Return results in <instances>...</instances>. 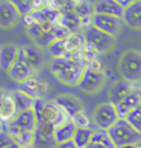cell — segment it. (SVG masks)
Returning a JSON list of instances; mask_svg holds the SVG:
<instances>
[{"label":"cell","instance_id":"6da1fadb","mask_svg":"<svg viewBox=\"0 0 141 148\" xmlns=\"http://www.w3.org/2000/svg\"><path fill=\"white\" fill-rule=\"evenodd\" d=\"M86 60L84 58H58L53 59L50 64V70L59 82L68 86L79 85L82 74L86 70Z\"/></svg>","mask_w":141,"mask_h":148},{"label":"cell","instance_id":"7a4b0ae2","mask_svg":"<svg viewBox=\"0 0 141 148\" xmlns=\"http://www.w3.org/2000/svg\"><path fill=\"white\" fill-rule=\"evenodd\" d=\"M118 70L122 77L127 82L141 80V53L137 50H127L120 58Z\"/></svg>","mask_w":141,"mask_h":148},{"label":"cell","instance_id":"3957f363","mask_svg":"<svg viewBox=\"0 0 141 148\" xmlns=\"http://www.w3.org/2000/svg\"><path fill=\"white\" fill-rule=\"evenodd\" d=\"M108 132L111 134L114 144H115V148L122 147V145H129V144L140 142L138 139H140L141 133H138L135 129H133L126 118H120Z\"/></svg>","mask_w":141,"mask_h":148},{"label":"cell","instance_id":"277c9868","mask_svg":"<svg viewBox=\"0 0 141 148\" xmlns=\"http://www.w3.org/2000/svg\"><path fill=\"white\" fill-rule=\"evenodd\" d=\"M85 44L96 53H105V51H109L114 47L115 36L91 26V27L85 30Z\"/></svg>","mask_w":141,"mask_h":148},{"label":"cell","instance_id":"5b68a950","mask_svg":"<svg viewBox=\"0 0 141 148\" xmlns=\"http://www.w3.org/2000/svg\"><path fill=\"white\" fill-rule=\"evenodd\" d=\"M118 119L120 115L117 112V106L112 103L99 104L93 113V123L97 125L99 130H109Z\"/></svg>","mask_w":141,"mask_h":148},{"label":"cell","instance_id":"8992f818","mask_svg":"<svg viewBox=\"0 0 141 148\" xmlns=\"http://www.w3.org/2000/svg\"><path fill=\"white\" fill-rule=\"evenodd\" d=\"M103 85H105V74L102 71H94L86 66V70L82 74V79L79 82V88L84 92L94 94L102 89Z\"/></svg>","mask_w":141,"mask_h":148},{"label":"cell","instance_id":"52a82bcc","mask_svg":"<svg viewBox=\"0 0 141 148\" xmlns=\"http://www.w3.org/2000/svg\"><path fill=\"white\" fill-rule=\"evenodd\" d=\"M17 113L18 109L15 104L14 92L2 89V92H0V118H2V123L6 124L8 121H14Z\"/></svg>","mask_w":141,"mask_h":148},{"label":"cell","instance_id":"ba28073f","mask_svg":"<svg viewBox=\"0 0 141 148\" xmlns=\"http://www.w3.org/2000/svg\"><path fill=\"white\" fill-rule=\"evenodd\" d=\"M122 21L123 18L112 17V15H103V14H94L93 15V26L100 30H103L109 35L115 36L122 30Z\"/></svg>","mask_w":141,"mask_h":148},{"label":"cell","instance_id":"9c48e42d","mask_svg":"<svg viewBox=\"0 0 141 148\" xmlns=\"http://www.w3.org/2000/svg\"><path fill=\"white\" fill-rule=\"evenodd\" d=\"M39 119L49 121V123H52L58 129V127H61L62 124H65L67 121H70V115L62 109V107H59L55 101H47L44 110H43V115Z\"/></svg>","mask_w":141,"mask_h":148},{"label":"cell","instance_id":"30bf717a","mask_svg":"<svg viewBox=\"0 0 141 148\" xmlns=\"http://www.w3.org/2000/svg\"><path fill=\"white\" fill-rule=\"evenodd\" d=\"M9 136L12 138V140L20 147V148H29L30 145H33V139H35V132H30V130H26L21 129L15 124H9L8 125V130Z\"/></svg>","mask_w":141,"mask_h":148},{"label":"cell","instance_id":"8fae6325","mask_svg":"<svg viewBox=\"0 0 141 148\" xmlns=\"http://www.w3.org/2000/svg\"><path fill=\"white\" fill-rule=\"evenodd\" d=\"M18 18H20V11L17 9V6L12 2L3 0L0 3V26L3 29L12 27L18 21Z\"/></svg>","mask_w":141,"mask_h":148},{"label":"cell","instance_id":"7c38bea8","mask_svg":"<svg viewBox=\"0 0 141 148\" xmlns=\"http://www.w3.org/2000/svg\"><path fill=\"white\" fill-rule=\"evenodd\" d=\"M140 104H141V88L133 86V89L129 92V95H127L120 104H117V112H118L120 118H126Z\"/></svg>","mask_w":141,"mask_h":148},{"label":"cell","instance_id":"4fadbf2b","mask_svg":"<svg viewBox=\"0 0 141 148\" xmlns=\"http://www.w3.org/2000/svg\"><path fill=\"white\" fill-rule=\"evenodd\" d=\"M123 23L131 29L141 30V0H135L127 8H124Z\"/></svg>","mask_w":141,"mask_h":148},{"label":"cell","instance_id":"5bb4252c","mask_svg":"<svg viewBox=\"0 0 141 148\" xmlns=\"http://www.w3.org/2000/svg\"><path fill=\"white\" fill-rule=\"evenodd\" d=\"M94 14H103V15H112L123 18L124 8L120 3H117L115 0H97L94 5Z\"/></svg>","mask_w":141,"mask_h":148},{"label":"cell","instance_id":"9a60e30c","mask_svg":"<svg viewBox=\"0 0 141 148\" xmlns=\"http://www.w3.org/2000/svg\"><path fill=\"white\" fill-rule=\"evenodd\" d=\"M18 55H20V49L17 45H12V44L2 45V49H0V66H2V70L8 73L12 68V65L18 60Z\"/></svg>","mask_w":141,"mask_h":148},{"label":"cell","instance_id":"2e32d148","mask_svg":"<svg viewBox=\"0 0 141 148\" xmlns=\"http://www.w3.org/2000/svg\"><path fill=\"white\" fill-rule=\"evenodd\" d=\"M33 73H35V70H33L30 65L26 64L23 59L18 58V60H17L14 65H12V68L8 71V76H9L12 80H15V82L23 83V82H26L28 79L33 77Z\"/></svg>","mask_w":141,"mask_h":148},{"label":"cell","instance_id":"e0dca14e","mask_svg":"<svg viewBox=\"0 0 141 148\" xmlns=\"http://www.w3.org/2000/svg\"><path fill=\"white\" fill-rule=\"evenodd\" d=\"M133 89V85L127 80H120L115 85H112V88L109 89V103L112 104H120L123 100L129 95V92Z\"/></svg>","mask_w":141,"mask_h":148},{"label":"cell","instance_id":"ac0fdd59","mask_svg":"<svg viewBox=\"0 0 141 148\" xmlns=\"http://www.w3.org/2000/svg\"><path fill=\"white\" fill-rule=\"evenodd\" d=\"M59 107H62V109L68 113L70 118L73 115H76L77 112L82 110V104H80V101L76 98V97H73V95H68V94H62V95H58L55 100H53Z\"/></svg>","mask_w":141,"mask_h":148},{"label":"cell","instance_id":"d6986e66","mask_svg":"<svg viewBox=\"0 0 141 148\" xmlns=\"http://www.w3.org/2000/svg\"><path fill=\"white\" fill-rule=\"evenodd\" d=\"M12 124L21 127V129H26V130L35 132L37 125H38V118H37L35 112H33L32 109L30 110H23V112L17 113V116L14 118Z\"/></svg>","mask_w":141,"mask_h":148},{"label":"cell","instance_id":"ffe728a7","mask_svg":"<svg viewBox=\"0 0 141 148\" xmlns=\"http://www.w3.org/2000/svg\"><path fill=\"white\" fill-rule=\"evenodd\" d=\"M20 59H23L28 65H30L33 70H38L43 64V58H41V53H39L37 49L33 47H21L20 49Z\"/></svg>","mask_w":141,"mask_h":148},{"label":"cell","instance_id":"44dd1931","mask_svg":"<svg viewBox=\"0 0 141 148\" xmlns=\"http://www.w3.org/2000/svg\"><path fill=\"white\" fill-rule=\"evenodd\" d=\"M65 45H67V58H79L77 55L82 53L85 47V38H82L77 33H71L65 39Z\"/></svg>","mask_w":141,"mask_h":148},{"label":"cell","instance_id":"7402d4cb","mask_svg":"<svg viewBox=\"0 0 141 148\" xmlns=\"http://www.w3.org/2000/svg\"><path fill=\"white\" fill-rule=\"evenodd\" d=\"M77 132V127L75 125V123L70 119L67 121L65 124H62L61 127H58L56 132H55V139L58 144H62L67 142V140H73L75 139V134Z\"/></svg>","mask_w":141,"mask_h":148},{"label":"cell","instance_id":"603a6c76","mask_svg":"<svg viewBox=\"0 0 141 148\" xmlns=\"http://www.w3.org/2000/svg\"><path fill=\"white\" fill-rule=\"evenodd\" d=\"M59 24H62L65 26L68 30L73 32H76L79 27H82V24H80V17L76 14V12H73V11H65L61 14V20H59Z\"/></svg>","mask_w":141,"mask_h":148},{"label":"cell","instance_id":"cb8c5ba5","mask_svg":"<svg viewBox=\"0 0 141 148\" xmlns=\"http://www.w3.org/2000/svg\"><path fill=\"white\" fill-rule=\"evenodd\" d=\"M14 98H15V104H17L18 112L30 110L33 107V103H35V97L29 95L28 92H24L21 89H18V91L14 92Z\"/></svg>","mask_w":141,"mask_h":148},{"label":"cell","instance_id":"d4e9b609","mask_svg":"<svg viewBox=\"0 0 141 148\" xmlns=\"http://www.w3.org/2000/svg\"><path fill=\"white\" fill-rule=\"evenodd\" d=\"M91 142L102 145L103 148H115V144H114V140H112V138H111V134H109L108 130H97V132H94Z\"/></svg>","mask_w":141,"mask_h":148},{"label":"cell","instance_id":"484cf974","mask_svg":"<svg viewBox=\"0 0 141 148\" xmlns=\"http://www.w3.org/2000/svg\"><path fill=\"white\" fill-rule=\"evenodd\" d=\"M93 134H94V132L91 129H77L73 140H75V144L77 145V148H85L91 144Z\"/></svg>","mask_w":141,"mask_h":148},{"label":"cell","instance_id":"4316f807","mask_svg":"<svg viewBox=\"0 0 141 148\" xmlns=\"http://www.w3.org/2000/svg\"><path fill=\"white\" fill-rule=\"evenodd\" d=\"M55 132H56V127L53 125L52 123L46 119H39L38 121V125L35 129V133L39 134V136H46V138H55Z\"/></svg>","mask_w":141,"mask_h":148},{"label":"cell","instance_id":"83f0119b","mask_svg":"<svg viewBox=\"0 0 141 148\" xmlns=\"http://www.w3.org/2000/svg\"><path fill=\"white\" fill-rule=\"evenodd\" d=\"M49 53H50V56H53V59L65 58V56H67V45H65V41H62V39H56L55 42H52V44L49 45Z\"/></svg>","mask_w":141,"mask_h":148},{"label":"cell","instance_id":"f1b7e54d","mask_svg":"<svg viewBox=\"0 0 141 148\" xmlns=\"http://www.w3.org/2000/svg\"><path fill=\"white\" fill-rule=\"evenodd\" d=\"M126 119L129 121V124L135 129L138 133H141V104L138 107H135L129 115L126 116Z\"/></svg>","mask_w":141,"mask_h":148},{"label":"cell","instance_id":"f546056e","mask_svg":"<svg viewBox=\"0 0 141 148\" xmlns=\"http://www.w3.org/2000/svg\"><path fill=\"white\" fill-rule=\"evenodd\" d=\"M70 119L75 123V125L77 127V129H90V125H91V119L86 116V113L84 110L77 112L76 115H73Z\"/></svg>","mask_w":141,"mask_h":148},{"label":"cell","instance_id":"4dcf8cb0","mask_svg":"<svg viewBox=\"0 0 141 148\" xmlns=\"http://www.w3.org/2000/svg\"><path fill=\"white\" fill-rule=\"evenodd\" d=\"M38 86H39V80H38V79H35V77H30V79L26 80V82H23V83H21V91L28 92L29 95H32V97H35V98H37Z\"/></svg>","mask_w":141,"mask_h":148},{"label":"cell","instance_id":"1f68e13d","mask_svg":"<svg viewBox=\"0 0 141 148\" xmlns=\"http://www.w3.org/2000/svg\"><path fill=\"white\" fill-rule=\"evenodd\" d=\"M55 145H58L55 138H46L35 133V139H33V147L35 148H53Z\"/></svg>","mask_w":141,"mask_h":148},{"label":"cell","instance_id":"d6a6232c","mask_svg":"<svg viewBox=\"0 0 141 148\" xmlns=\"http://www.w3.org/2000/svg\"><path fill=\"white\" fill-rule=\"evenodd\" d=\"M46 104H47V101H46L44 98H41V97H37V98H35V103H33L32 110L35 112V115H37V118H38V119L41 118V115H43V110H44Z\"/></svg>","mask_w":141,"mask_h":148},{"label":"cell","instance_id":"836d02e7","mask_svg":"<svg viewBox=\"0 0 141 148\" xmlns=\"http://www.w3.org/2000/svg\"><path fill=\"white\" fill-rule=\"evenodd\" d=\"M88 68H91V70H94V71H102V64H100L97 59L90 60V62H88Z\"/></svg>","mask_w":141,"mask_h":148},{"label":"cell","instance_id":"e575fe53","mask_svg":"<svg viewBox=\"0 0 141 148\" xmlns=\"http://www.w3.org/2000/svg\"><path fill=\"white\" fill-rule=\"evenodd\" d=\"M46 92H47V83H46V82H39L37 97H41V98H43V97L46 95Z\"/></svg>","mask_w":141,"mask_h":148},{"label":"cell","instance_id":"d590c367","mask_svg":"<svg viewBox=\"0 0 141 148\" xmlns=\"http://www.w3.org/2000/svg\"><path fill=\"white\" fill-rule=\"evenodd\" d=\"M56 148H77V145L75 144V140H67V142L58 144Z\"/></svg>","mask_w":141,"mask_h":148},{"label":"cell","instance_id":"8d00e7d4","mask_svg":"<svg viewBox=\"0 0 141 148\" xmlns=\"http://www.w3.org/2000/svg\"><path fill=\"white\" fill-rule=\"evenodd\" d=\"M115 2H117V3H120V5L123 6V8H127V6H129L132 2H135V0H115Z\"/></svg>","mask_w":141,"mask_h":148},{"label":"cell","instance_id":"74e56055","mask_svg":"<svg viewBox=\"0 0 141 148\" xmlns=\"http://www.w3.org/2000/svg\"><path fill=\"white\" fill-rule=\"evenodd\" d=\"M85 148H103L102 145H99V144H94V142H91L88 147H85Z\"/></svg>","mask_w":141,"mask_h":148},{"label":"cell","instance_id":"f35d334b","mask_svg":"<svg viewBox=\"0 0 141 148\" xmlns=\"http://www.w3.org/2000/svg\"><path fill=\"white\" fill-rule=\"evenodd\" d=\"M117 148H135V144H129V145H122V147H117Z\"/></svg>","mask_w":141,"mask_h":148},{"label":"cell","instance_id":"ab89813d","mask_svg":"<svg viewBox=\"0 0 141 148\" xmlns=\"http://www.w3.org/2000/svg\"><path fill=\"white\" fill-rule=\"evenodd\" d=\"M3 148H20V147H18L15 142H12L11 145H8V147H3Z\"/></svg>","mask_w":141,"mask_h":148},{"label":"cell","instance_id":"60d3db41","mask_svg":"<svg viewBox=\"0 0 141 148\" xmlns=\"http://www.w3.org/2000/svg\"><path fill=\"white\" fill-rule=\"evenodd\" d=\"M135 148H141V142H137L135 144Z\"/></svg>","mask_w":141,"mask_h":148}]
</instances>
